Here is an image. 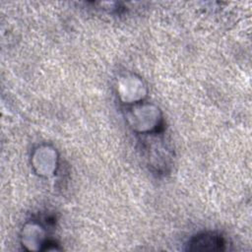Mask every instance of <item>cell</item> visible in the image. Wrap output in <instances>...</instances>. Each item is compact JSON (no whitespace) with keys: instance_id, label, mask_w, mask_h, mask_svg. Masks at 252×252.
I'll return each instance as SVG.
<instances>
[{"instance_id":"obj_1","label":"cell","mask_w":252,"mask_h":252,"mask_svg":"<svg viewBox=\"0 0 252 252\" xmlns=\"http://www.w3.org/2000/svg\"><path fill=\"white\" fill-rule=\"evenodd\" d=\"M189 245L190 250H222L224 248L223 239L215 233H204L194 237Z\"/></svg>"}]
</instances>
